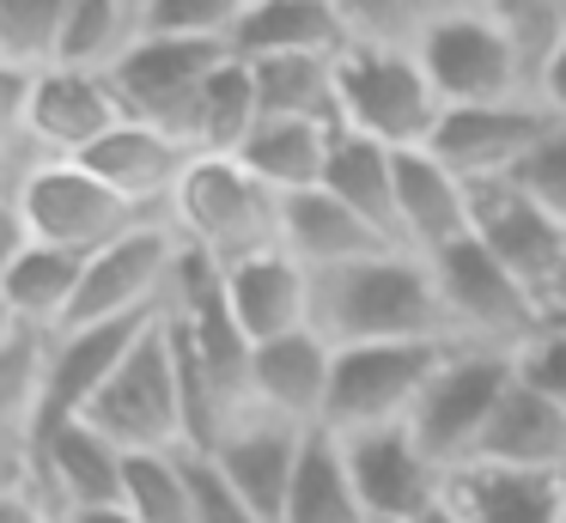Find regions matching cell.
I'll use <instances>...</instances> for the list:
<instances>
[{
    "mask_svg": "<svg viewBox=\"0 0 566 523\" xmlns=\"http://www.w3.org/2000/svg\"><path fill=\"white\" fill-rule=\"evenodd\" d=\"M232 55L226 43H189V36H147L123 67L111 73L116 97L135 122L165 128L171 140H184L196 153V116H201V92L220 73V61Z\"/></svg>",
    "mask_w": 566,
    "mask_h": 523,
    "instance_id": "30bf717a",
    "label": "cell"
},
{
    "mask_svg": "<svg viewBox=\"0 0 566 523\" xmlns=\"http://www.w3.org/2000/svg\"><path fill=\"white\" fill-rule=\"evenodd\" d=\"M481 462H512V469H566V408L536 396L530 384H512L481 432Z\"/></svg>",
    "mask_w": 566,
    "mask_h": 523,
    "instance_id": "484cf974",
    "label": "cell"
},
{
    "mask_svg": "<svg viewBox=\"0 0 566 523\" xmlns=\"http://www.w3.org/2000/svg\"><path fill=\"white\" fill-rule=\"evenodd\" d=\"M488 12L505 24V36L517 43L530 80L548 67V55L566 43V0H488Z\"/></svg>",
    "mask_w": 566,
    "mask_h": 523,
    "instance_id": "d590c367",
    "label": "cell"
},
{
    "mask_svg": "<svg viewBox=\"0 0 566 523\" xmlns=\"http://www.w3.org/2000/svg\"><path fill=\"white\" fill-rule=\"evenodd\" d=\"M25 481L38 487L62 517L123 505L128 450L116 444L111 432H98L86 414H50V420L38 426V438H31Z\"/></svg>",
    "mask_w": 566,
    "mask_h": 523,
    "instance_id": "8fae6325",
    "label": "cell"
},
{
    "mask_svg": "<svg viewBox=\"0 0 566 523\" xmlns=\"http://www.w3.org/2000/svg\"><path fill=\"white\" fill-rule=\"evenodd\" d=\"M329 377H335V341H323L317 328L262 341L256 365H250V401L293 426H323L329 408Z\"/></svg>",
    "mask_w": 566,
    "mask_h": 523,
    "instance_id": "44dd1931",
    "label": "cell"
},
{
    "mask_svg": "<svg viewBox=\"0 0 566 523\" xmlns=\"http://www.w3.org/2000/svg\"><path fill=\"white\" fill-rule=\"evenodd\" d=\"M165 311L153 316H111V323H74L50 335V414H86L98 401V389L123 372V359L135 353V341L159 323Z\"/></svg>",
    "mask_w": 566,
    "mask_h": 523,
    "instance_id": "d6986e66",
    "label": "cell"
},
{
    "mask_svg": "<svg viewBox=\"0 0 566 523\" xmlns=\"http://www.w3.org/2000/svg\"><path fill=\"white\" fill-rule=\"evenodd\" d=\"M128 122L111 73L86 67H43L31 85V116H25V146L31 158H86L104 134Z\"/></svg>",
    "mask_w": 566,
    "mask_h": 523,
    "instance_id": "9a60e30c",
    "label": "cell"
},
{
    "mask_svg": "<svg viewBox=\"0 0 566 523\" xmlns=\"http://www.w3.org/2000/svg\"><path fill=\"white\" fill-rule=\"evenodd\" d=\"M323 189L354 207L366 226H378L390 243H402L396 238V153L390 146L342 128L335 134V153H329V170H323Z\"/></svg>",
    "mask_w": 566,
    "mask_h": 523,
    "instance_id": "f1b7e54d",
    "label": "cell"
},
{
    "mask_svg": "<svg viewBox=\"0 0 566 523\" xmlns=\"http://www.w3.org/2000/svg\"><path fill=\"white\" fill-rule=\"evenodd\" d=\"M311 328L335 347L359 341H451V316L439 304L427 255L378 250L366 262L311 274Z\"/></svg>",
    "mask_w": 566,
    "mask_h": 523,
    "instance_id": "6da1fadb",
    "label": "cell"
},
{
    "mask_svg": "<svg viewBox=\"0 0 566 523\" xmlns=\"http://www.w3.org/2000/svg\"><path fill=\"white\" fill-rule=\"evenodd\" d=\"M560 226H566V207H560Z\"/></svg>",
    "mask_w": 566,
    "mask_h": 523,
    "instance_id": "681fc988",
    "label": "cell"
},
{
    "mask_svg": "<svg viewBox=\"0 0 566 523\" xmlns=\"http://www.w3.org/2000/svg\"><path fill=\"white\" fill-rule=\"evenodd\" d=\"M147 43V0H74V19L62 36V67L116 73Z\"/></svg>",
    "mask_w": 566,
    "mask_h": 523,
    "instance_id": "f546056e",
    "label": "cell"
},
{
    "mask_svg": "<svg viewBox=\"0 0 566 523\" xmlns=\"http://www.w3.org/2000/svg\"><path fill=\"white\" fill-rule=\"evenodd\" d=\"M560 523H566V517H560Z\"/></svg>",
    "mask_w": 566,
    "mask_h": 523,
    "instance_id": "f5cc1de1",
    "label": "cell"
},
{
    "mask_svg": "<svg viewBox=\"0 0 566 523\" xmlns=\"http://www.w3.org/2000/svg\"><path fill=\"white\" fill-rule=\"evenodd\" d=\"M396 523H463V517H457L451 505H432V511H420V517H396Z\"/></svg>",
    "mask_w": 566,
    "mask_h": 523,
    "instance_id": "7dc6e473",
    "label": "cell"
},
{
    "mask_svg": "<svg viewBox=\"0 0 566 523\" xmlns=\"http://www.w3.org/2000/svg\"><path fill=\"white\" fill-rule=\"evenodd\" d=\"M335 104H342V128L390 146V153L427 146L444 116L427 67L408 49H342V61H335Z\"/></svg>",
    "mask_w": 566,
    "mask_h": 523,
    "instance_id": "3957f363",
    "label": "cell"
},
{
    "mask_svg": "<svg viewBox=\"0 0 566 523\" xmlns=\"http://www.w3.org/2000/svg\"><path fill=\"white\" fill-rule=\"evenodd\" d=\"M0 323H7V316H0Z\"/></svg>",
    "mask_w": 566,
    "mask_h": 523,
    "instance_id": "816d5d0a",
    "label": "cell"
},
{
    "mask_svg": "<svg viewBox=\"0 0 566 523\" xmlns=\"http://www.w3.org/2000/svg\"><path fill=\"white\" fill-rule=\"evenodd\" d=\"M86 420L98 432H111L116 444L135 450H184V365H177V335L171 316L147 328L135 341V353L123 359V372L98 389V401L86 408Z\"/></svg>",
    "mask_w": 566,
    "mask_h": 523,
    "instance_id": "8992f818",
    "label": "cell"
},
{
    "mask_svg": "<svg viewBox=\"0 0 566 523\" xmlns=\"http://www.w3.org/2000/svg\"><path fill=\"white\" fill-rule=\"evenodd\" d=\"M256 122H262L256 73H250V61L226 55V61H220V73L208 80V92H201L196 153H226V158H238V153H244V140L256 134Z\"/></svg>",
    "mask_w": 566,
    "mask_h": 523,
    "instance_id": "1f68e13d",
    "label": "cell"
},
{
    "mask_svg": "<svg viewBox=\"0 0 566 523\" xmlns=\"http://www.w3.org/2000/svg\"><path fill=\"white\" fill-rule=\"evenodd\" d=\"M226 304L250 341H281L311 328V268L286 250H262L226 268Z\"/></svg>",
    "mask_w": 566,
    "mask_h": 523,
    "instance_id": "7402d4cb",
    "label": "cell"
},
{
    "mask_svg": "<svg viewBox=\"0 0 566 523\" xmlns=\"http://www.w3.org/2000/svg\"><path fill=\"white\" fill-rule=\"evenodd\" d=\"M420 67H427L432 92L444 109H469V104H512V97H536L517 43L505 36V24L488 7H457L420 36Z\"/></svg>",
    "mask_w": 566,
    "mask_h": 523,
    "instance_id": "5b68a950",
    "label": "cell"
},
{
    "mask_svg": "<svg viewBox=\"0 0 566 523\" xmlns=\"http://www.w3.org/2000/svg\"><path fill=\"white\" fill-rule=\"evenodd\" d=\"M548 128H554V109L542 97H512V104L444 109L427 146L463 182H505V177H517V165L536 153V140Z\"/></svg>",
    "mask_w": 566,
    "mask_h": 523,
    "instance_id": "5bb4252c",
    "label": "cell"
},
{
    "mask_svg": "<svg viewBox=\"0 0 566 523\" xmlns=\"http://www.w3.org/2000/svg\"><path fill=\"white\" fill-rule=\"evenodd\" d=\"M123 505L140 523H189V450H135Z\"/></svg>",
    "mask_w": 566,
    "mask_h": 523,
    "instance_id": "836d02e7",
    "label": "cell"
},
{
    "mask_svg": "<svg viewBox=\"0 0 566 523\" xmlns=\"http://www.w3.org/2000/svg\"><path fill=\"white\" fill-rule=\"evenodd\" d=\"M512 384H517L512 353L463 347V341H457V347L444 353V365L432 372V384L420 389L408 426H415V438L444 462V469H457V462H469L481 450V432L493 426V414H500V401Z\"/></svg>",
    "mask_w": 566,
    "mask_h": 523,
    "instance_id": "9c48e42d",
    "label": "cell"
},
{
    "mask_svg": "<svg viewBox=\"0 0 566 523\" xmlns=\"http://www.w3.org/2000/svg\"><path fill=\"white\" fill-rule=\"evenodd\" d=\"M62 523H140L128 505H104V511H74V517H62Z\"/></svg>",
    "mask_w": 566,
    "mask_h": 523,
    "instance_id": "bcb514c9",
    "label": "cell"
},
{
    "mask_svg": "<svg viewBox=\"0 0 566 523\" xmlns=\"http://www.w3.org/2000/svg\"><path fill=\"white\" fill-rule=\"evenodd\" d=\"M335 61L342 55H281V61H250L256 73V104L262 116H293V122H335Z\"/></svg>",
    "mask_w": 566,
    "mask_h": 523,
    "instance_id": "4dcf8cb0",
    "label": "cell"
},
{
    "mask_svg": "<svg viewBox=\"0 0 566 523\" xmlns=\"http://www.w3.org/2000/svg\"><path fill=\"white\" fill-rule=\"evenodd\" d=\"M189 146L184 140H171L165 128H147V122H116L111 134H104L98 146H92L80 165L92 170V177H104L123 201H135V207H147V213H165L171 219V195H177V182H184V170H189Z\"/></svg>",
    "mask_w": 566,
    "mask_h": 523,
    "instance_id": "ffe728a7",
    "label": "cell"
},
{
    "mask_svg": "<svg viewBox=\"0 0 566 523\" xmlns=\"http://www.w3.org/2000/svg\"><path fill=\"white\" fill-rule=\"evenodd\" d=\"M457 7L463 0H342L347 49H408L415 55L420 36Z\"/></svg>",
    "mask_w": 566,
    "mask_h": 523,
    "instance_id": "d6a6232c",
    "label": "cell"
},
{
    "mask_svg": "<svg viewBox=\"0 0 566 523\" xmlns=\"http://www.w3.org/2000/svg\"><path fill=\"white\" fill-rule=\"evenodd\" d=\"M281 250L298 255L311 274H329V268L366 262V255L402 250V243H390L378 226H366L329 189H298V195H281Z\"/></svg>",
    "mask_w": 566,
    "mask_h": 523,
    "instance_id": "603a6c76",
    "label": "cell"
},
{
    "mask_svg": "<svg viewBox=\"0 0 566 523\" xmlns=\"http://www.w3.org/2000/svg\"><path fill=\"white\" fill-rule=\"evenodd\" d=\"M512 359H517V384H530L536 396H548L554 408H566V323L530 335Z\"/></svg>",
    "mask_w": 566,
    "mask_h": 523,
    "instance_id": "ab89813d",
    "label": "cell"
},
{
    "mask_svg": "<svg viewBox=\"0 0 566 523\" xmlns=\"http://www.w3.org/2000/svg\"><path fill=\"white\" fill-rule=\"evenodd\" d=\"M281 523H371L366 499L354 487V469H347V450L329 426L305 438L293 469V493L281 505Z\"/></svg>",
    "mask_w": 566,
    "mask_h": 523,
    "instance_id": "83f0119b",
    "label": "cell"
},
{
    "mask_svg": "<svg viewBox=\"0 0 566 523\" xmlns=\"http://www.w3.org/2000/svg\"><path fill=\"white\" fill-rule=\"evenodd\" d=\"M536 97L554 109V116H566V43L554 49V55H548V67L536 73Z\"/></svg>",
    "mask_w": 566,
    "mask_h": 523,
    "instance_id": "ee69618b",
    "label": "cell"
},
{
    "mask_svg": "<svg viewBox=\"0 0 566 523\" xmlns=\"http://www.w3.org/2000/svg\"><path fill=\"white\" fill-rule=\"evenodd\" d=\"M189 523H269V517L226 481V469L208 450H189Z\"/></svg>",
    "mask_w": 566,
    "mask_h": 523,
    "instance_id": "74e56055",
    "label": "cell"
},
{
    "mask_svg": "<svg viewBox=\"0 0 566 523\" xmlns=\"http://www.w3.org/2000/svg\"><path fill=\"white\" fill-rule=\"evenodd\" d=\"M31 85H38V73L19 67V61L0 55V140L25 146V116H31ZM31 153V146H25Z\"/></svg>",
    "mask_w": 566,
    "mask_h": 523,
    "instance_id": "60d3db41",
    "label": "cell"
},
{
    "mask_svg": "<svg viewBox=\"0 0 566 523\" xmlns=\"http://www.w3.org/2000/svg\"><path fill=\"white\" fill-rule=\"evenodd\" d=\"M19 207H25L31 243H55L67 255H98L116 238L165 219V213H147V207L123 201L80 158H31L25 182H19Z\"/></svg>",
    "mask_w": 566,
    "mask_h": 523,
    "instance_id": "277c9868",
    "label": "cell"
},
{
    "mask_svg": "<svg viewBox=\"0 0 566 523\" xmlns=\"http://www.w3.org/2000/svg\"><path fill=\"white\" fill-rule=\"evenodd\" d=\"M0 523H62V511H55L25 474H13V481L0 487Z\"/></svg>",
    "mask_w": 566,
    "mask_h": 523,
    "instance_id": "b9f144b4",
    "label": "cell"
},
{
    "mask_svg": "<svg viewBox=\"0 0 566 523\" xmlns=\"http://www.w3.org/2000/svg\"><path fill=\"white\" fill-rule=\"evenodd\" d=\"M432 280H439V304L451 316V341L463 347H500L517 353L530 335H542V311L524 292V280L500 262L481 238H463L451 250L427 255Z\"/></svg>",
    "mask_w": 566,
    "mask_h": 523,
    "instance_id": "52a82bcc",
    "label": "cell"
},
{
    "mask_svg": "<svg viewBox=\"0 0 566 523\" xmlns=\"http://www.w3.org/2000/svg\"><path fill=\"white\" fill-rule=\"evenodd\" d=\"M457 341H359L335 347V377H329V432H366V426H396L415 414L420 389L444 365Z\"/></svg>",
    "mask_w": 566,
    "mask_h": 523,
    "instance_id": "ba28073f",
    "label": "cell"
},
{
    "mask_svg": "<svg viewBox=\"0 0 566 523\" xmlns=\"http://www.w3.org/2000/svg\"><path fill=\"white\" fill-rule=\"evenodd\" d=\"M347 450V469H354V487L366 499L371 523H396V517H420V511L444 505L451 493V469L432 457L415 438V426H366V432H335Z\"/></svg>",
    "mask_w": 566,
    "mask_h": 523,
    "instance_id": "7c38bea8",
    "label": "cell"
},
{
    "mask_svg": "<svg viewBox=\"0 0 566 523\" xmlns=\"http://www.w3.org/2000/svg\"><path fill=\"white\" fill-rule=\"evenodd\" d=\"M335 122H293V116H262L256 134L244 140V165L269 182L274 195H298V189H323V170L335 153Z\"/></svg>",
    "mask_w": 566,
    "mask_h": 523,
    "instance_id": "4316f807",
    "label": "cell"
},
{
    "mask_svg": "<svg viewBox=\"0 0 566 523\" xmlns=\"http://www.w3.org/2000/svg\"><path fill=\"white\" fill-rule=\"evenodd\" d=\"M329 7H342V0H329Z\"/></svg>",
    "mask_w": 566,
    "mask_h": 523,
    "instance_id": "f907efd6",
    "label": "cell"
},
{
    "mask_svg": "<svg viewBox=\"0 0 566 523\" xmlns=\"http://www.w3.org/2000/svg\"><path fill=\"white\" fill-rule=\"evenodd\" d=\"M67 19H74V0H0V55L31 73L55 67Z\"/></svg>",
    "mask_w": 566,
    "mask_h": 523,
    "instance_id": "e575fe53",
    "label": "cell"
},
{
    "mask_svg": "<svg viewBox=\"0 0 566 523\" xmlns=\"http://www.w3.org/2000/svg\"><path fill=\"white\" fill-rule=\"evenodd\" d=\"M177 238L171 219H153V226L116 238L111 250L86 255V280H80V304L67 316L74 323H111V316H153L165 311V292H171V268H177Z\"/></svg>",
    "mask_w": 566,
    "mask_h": 523,
    "instance_id": "4fadbf2b",
    "label": "cell"
},
{
    "mask_svg": "<svg viewBox=\"0 0 566 523\" xmlns=\"http://www.w3.org/2000/svg\"><path fill=\"white\" fill-rule=\"evenodd\" d=\"M469 7H488V0H469Z\"/></svg>",
    "mask_w": 566,
    "mask_h": 523,
    "instance_id": "c3c4849f",
    "label": "cell"
},
{
    "mask_svg": "<svg viewBox=\"0 0 566 523\" xmlns=\"http://www.w3.org/2000/svg\"><path fill=\"white\" fill-rule=\"evenodd\" d=\"M444 505L463 523H560L566 469H512V462H457Z\"/></svg>",
    "mask_w": 566,
    "mask_h": 523,
    "instance_id": "ac0fdd59",
    "label": "cell"
},
{
    "mask_svg": "<svg viewBox=\"0 0 566 523\" xmlns=\"http://www.w3.org/2000/svg\"><path fill=\"white\" fill-rule=\"evenodd\" d=\"M31 243V226H25V207L19 195H0V274L19 262V250Z\"/></svg>",
    "mask_w": 566,
    "mask_h": 523,
    "instance_id": "7bdbcfd3",
    "label": "cell"
},
{
    "mask_svg": "<svg viewBox=\"0 0 566 523\" xmlns=\"http://www.w3.org/2000/svg\"><path fill=\"white\" fill-rule=\"evenodd\" d=\"M25 170H31V153H25V146L0 140V195H19V182H25Z\"/></svg>",
    "mask_w": 566,
    "mask_h": 523,
    "instance_id": "f6af8a7d",
    "label": "cell"
},
{
    "mask_svg": "<svg viewBox=\"0 0 566 523\" xmlns=\"http://www.w3.org/2000/svg\"><path fill=\"white\" fill-rule=\"evenodd\" d=\"M80 280H86V255H67L55 243H25L19 262L0 274V316L19 328H38V335H55L80 304Z\"/></svg>",
    "mask_w": 566,
    "mask_h": 523,
    "instance_id": "d4e9b609",
    "label": "cell"
},
{
    "mask_svg": "<svg viewBox=\"0 0 566 523\" xmlns=\"http://www.w3.org/2000/svg\"><path fill=\"white\" fill-rule=\"evenodd\" d=\"M347 24L329 0H250L232 31L238 61H281V55H342Z\"/></svg>",
    "mask_w": 566,
    "mask_h": 523,
    "instance_id": "cb8c5ba5",
    "label": "cell"
},
{
    "mask_svg": "<svg viewBox=\"0 0 566 523\" xmlns=\"http://www.w3.org/2000/svg\"><path fill=\"white\" fill-rule=\"evenodd\" d=\"M317 426H293L269 408H244L220 426V438L208 444V457L226 469V481L250 499L269 523H281V505L293 493V469H298V450Z\"/></svg>",
    "mask_w": 566,
    "mask_h": 523,
    "instance_id": "2e32d148",
    "label": "cell"
},
{
    "mask_svg": "<svg viewBox=\"0 0 566 523\" xmlns=\"http://www.w3.org/2000/svg\"><path fill=\"white\" fill-rule=\"evenodd\" d=\"M512 182H517L524 195H536L542 207H554V213L566 207V116H554V128L536 140V153L517 165Z\"/></svg>",
    "mask_w": 566,
    "mask_h": 523,
    "instance_id": "f35d334b",
    "label": "cell"
},
{
    "mask_svg": "<svg viewBox=\"0 0 566 523\" xmlns=\"http://www.w3.org/2000/svg\"><path fill=\"white\" fill-rule=\"evenodd\" d=\"M396 238L415 255H439L475 238V182H463L432 146L396 153Z\"/></svg>",
    "mask_w": 566,
    "mask_h": 523,
    "instance_id": "e0dca14e",
    "label": "cell"
},
{
    "mask_svg": "<svg viewBox=\"0 0 566 523\" xmlns=\"http://www.w3.org/2000/svg\"><path fill=\"white\" fill-rule=\"evenodd\" d=\"M250 0H147V36H189V43H226Z\"/></svg>",
    "mask_w": 566,
    "mask_h": 523,
    "instance_id": "8d00e7d4",
    "label": "cell"
},
{
    "mask_svg": "<svg viewBox=\"0 0 566 523\" xmlns=\"http://www.w3.org/2000/svg\"><path fill=\"white\" fill-rule=\"evenodd\" d=\"M171 226L189 250L213 255L220 268L244 255L281 250V195L226 153H196L171 195Z\"/></svg>",
    "mask_w": 566,
    "mask_h": 523,
    "instance_id": "7a4b0ae2",
    "label": "cell"
}]
</instances>
